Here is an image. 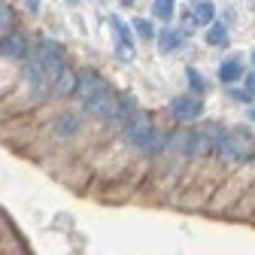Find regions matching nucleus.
<instances>
[{"label":"nucleus","mask_w":255,"mask_h":255,"mask_svg":"<svg viewBox=\"0 0 255 255\" xmlns=\"http://www.w3.org/2000/svg\"><path fill=\"white\" fill-rule=\"evenodd\" d=\"M27 9H34V12H37V9H40V0H27Z\"/></svg>","instance_id":"nucleus-23"},{"label":"nucleus","mask_w":255,"mask_h":255,"mask_svg":"<svg viewBox=\"0 0 255 255\" xmlns=\"http://www.w3.org/2000/svg\"><path fill=\"white\" fill-rule=\"evenodd\" d=\"M125 143L128 146H134V149H146L149 146V140H152V134H155V128H152V119L149 116H143V113H137L131 122L125 125Z\"/></svg>","instance_id":"nucleus-3"},{"label":"nucleus","mask_w":255,"mask_h":255,"mask_svg":"<svg viewBox=\"0 0 255 255\" xmlns=\"http://www.w3.org/2000/svg\"><path fill=\"white\" fill-rule=\"evenodd\" d=\"M228 94H231V98H234L237 104H252V101H255V98H252V94H249L246 88H231Z\"/></svg>","instance_id":"nucleus-21"},{"label":"nucleus","mask_w":255,"mask_h":255,"mask_svg":"<svg viewBox=\"0 0 255 255\" xmlns=\"http://www.w3.org/2000/svg\"><path fill=\"white\" fill-rule=\"evenodd\" d=\"M219 79L225 85H234L240 79H246V70H243V61L240 58H225L219 64Z\"/></svg>","instance_id":"nucleus-10"},{"label":"nucleus","mask_w":255,"mask_h":255,"mask_svg":"<svg viewBox=\"0 0 255 255\" xmlns=\"http://www.w3.org/2000/svg\"><path fill=\"white\" fill-rule=\"evenodd\" d=\"M249 119H252V122H255V104H252V107H249Z\"/></svg>","instance_id":"nucleus-24"},{"label":"nucleus","mask_w":255,"mask_h":255,"mask_svg":"<svg viewBox=\"0 0 255 255\" xmlns=\"http://www.w3.org/2000/svg\"><path fill=\"white\" fill-rule=\"evenodd\" d=\"M137 116V101L131 98V94H116V104H113V110H110V116L104 119L110 128H122L125 131V125L131 122Z\"/></svg>","instance_id":"nucleus-5"},{"label":"nucleus","mask_w":255,"mask_h":255,"mask_svg":"<svg viewBox=\"0 0 255 255\" xmlns=\"http://www.w3.org/2000/svg\"><path fill=\"white\" fill-rule=\"evenodd\" d=\"M167 143H170V137H167V134L155 131V134H152V140H149V146H146V152L158 155V152H164V149H167Z\"/></svg>","instance_id":"nucleus-17"},{"label":"nucleus","mask_w":255,"mask_h":255,"mask_svg":"<svg viewBox=\"0 0 255 255\" xmlns=\"http://www.w3.org/2000/svg\"><path fill=\"white\" fill-rule=\"evenodd\" d=\"M110 27H113V34H116V52L125 61H131L137 49H134V37H131V30H128V24L119 15H110Z\"/></svg>","instance_id":"nucleus-7"},{"label":"nucleus","mask_w":255,"mask_h":255,"mask_svg":"<svg viewBox=\"0 0 255 255\" xmlns=\"http://www.w3.org/2000/svg\"><path fill=\"white\" fill-rule=\"evenodd\" d=\"M243 88L252 94V98H255V70L252 73H246V79H243Z\"/></svg>","instance_id":"nucleus-22"},{"label":"nucleus","mask_w":255,"mask_h":255,"mask_svg":"<svg viewBox=\"0 0 255 255\" xmlns=\"http://www.w3.org/2000/svg\"><path fill=\"white\" fill-rule=\"evenodd\" d=\"M185 79H188V85L195 88L198 94H204V88H207V82H204V76L195 70V67H188V73H185Z\"/></svg>","instance_id":"nucleus-20"},{"label":"nucleus","mask_w":255,"mask_h":255,"mask_svg":"<svg viewBox=\"0 0 255 255\" xmlns=\"http://www.w3.org/2000/svg\"><path fill=\"white\" fill-rule=\"evenodd\" d=\"M170 113H173V119H179V122H195V119H201L204 104H201L198 98H191V94H185V98H173V101H170Z\"/></svg>","instance_id":"nucleus-8"},{"label":"nucleus","mask_w":255,"mask_h":255,"mask_svg":"<svg viewBox=\"0 0 255 255\" xmlns=\"http://www.w3.org/2000/svg\"><path fill=\"white\" fill-rule=\"evenodd\" d=\"M76 94L82 98L85 113L98 116V119H107L110 110H113V104H116V91H113L104 79H98L94 73H82V76H79V91H76Z\"/></svg>","instance_id":"nucleus-1"},{"label":"nucleus","mask_w":255,"mask_h":255,"mask_svg":"<svg viewBox=\"0 0 255 255\" xmlns=\"http://www.w3.org/2000/svg\"><path fill=\"white\" fill-rule=\"evenodd\" d=\"M37 52H40V58H43V64H46V70H49L52 82H58V79L64 76V70H67V61H64V49H61L58 43H52V40H43V43L37 46Z\"/></svg>","instance_id":"nucleus-4"},{"label":"nucleus","mask_w":255,"mask_h":255,"mask_svg":"<svg viewBox=\"0 0 255 255\" xmlns=\"http://www.w3.org/2000/svg\"><path fill=\"white\" fill-rule=\"evenodd\" d=\"M182 43H185V37L179 34V30H173V27H164L161 34H158V49H161L164 55H167V52L182 49Z\"/></svg>","instance_id":"nucleus-12"},{"label":"nucleus","mask_w":255,"mask_h":255,"mask_svg":"<svg viewBox=\"0 0 255 255\" xmlns=\"http://www.w3.org/2000/svg\"><path fill=\"white\" fill-rule=\"evenodd\" d=\"M216 152H219L222 161H228V164H240V161H246V155H249L246 140L243 137H231V134L216 140Z\"/></svg>","instance_id":"nucleus-6"},{"label":"nucleus","mask_w":255,"mask_h":255,"mask_svg":"<svg viewBox=\"0 0 255 255\" xmlns=\"http://www.w3.org/2000/svg\"><path fill=\"white\" fill-rule=\"evenodd\" d=\"M176 12V0H152V15L161 18V21H170Z\"/></svg>","instance_id":"nucleus-15"},{"label":"nucleus","mask_w":255,"mask_h":255,"mask_svg":"<svg viewBox=\"0 0 255 255\" xmlns=\"http://www.w3.org/2000/svg\"><path fill=\"white\" fill-rule=\"evenodd\" d=\"M24 79H27L30 91H34V98H46V91H49V88H55V82H52V76H49V70H46V64H43V58H40V52H37V49L27 55V70H24Z\"/></svg>","instance_id":"nucleus-2"},{"label":"nucleus","mask_w":255,"mask_h":255,"mask_svg":"<svg viewBox=\"0 0 255 255\" xmlns=\"http://www.w3.org/2000/svg\"><path fill=\"white\" fill-rule=\"evenodd\" d=\"M79 131V116L76 113H64L61 119H58V125H55V134L58 137H70V134H76Z\"/></svg>","instance_id":"nucleus-14"},{"label":"nucleus","mask_w":255,"mask_h":255,"mask_svg":"<svg viewBox=\"0 0 255 255\" xmlns=\"http://www.w3.org/2000/svg\"><path fill=\"white\" fill-rule=\"evenodd\" d=\"M9 27H12V9L9 3L0 0V34H9Z\"/></svg>","instance_id":"nucleus-18"},{"label":"nucleus","mask_w":255,"mask_h":255,"mask_svg":"<svg viewBox=\"0 0 255 255\" xmlns=\"http://www.w3.org/2000/svg\"><path fill=\"white\" fill-rule=\"evenodd\" d=\"M252 161H255V155H252Z\"/></svg>","instance_id":"nucleus-27"},{"label":"nucleus","mask_w":255,"mask_h":255,"mask_svg":"<svg viewBox=\"0 0 255 255\" xmlns=\"http://www.w3.org/2000/svg\"><path fill=\"white\" fill-rule=\"evenodd\" d=\"M79 91V76L73 70H64V76L55 82V98H70Z\"/></svg>","instance_id":"nucleus-13"},{"label":"nucleus","mask_w":255,"mask_h":255,"mask_svg":"<svg viewBox=\"0 0 255 255\" xmlns=\"http://www.w3.org/2000/svg\"><path fill=\"white\" fill-rule=\"evenodd\" d=\"M134 34L143 37V40H152V37H155V30H152V24H149L146 18H134Z\"/></svg>","instance_id":"nucleus-19"},{"label":"nucleus","mask_w":255,"mask_h":255,"mask_svg":"<svg viewBox=\"0 0 255 255\" xmlns=\"http://www.w3.org/2000/svg\"><path fill=\"white\" fill-rule=\"evenodd\" d=\"M188 18L195 24H216V9H213L210 0H195L188 9Z\"/></svg>","instance_id":"nucleus-11"},{"label":"nucleus","mask_w":255,"mask_h":255,"mask_svg":"<svg viewBox=\"0 0 255 255\" xmlns=\"http://www.w3.org/2000/svg\"><path fill=\"white\" fill-rule=\"evenodd\" d=\"M0 55H3V58H12V61L27 58L30 49H27L24 34H18V30H9V34H3V37H0Z\"/></svg>","instance_id":"nucleus-9"},{"label":"nucleus","mask_w":255,"mask_h":255,"mask_svg":"<svg viewBox=\"0 0 255 255\" xmlns=\"http://www.w3.org/2000/svg\"><path fill=\"white\" fill-rule=\"evenodd\" d=\"M252 64H255V52H252Z\"/></svg>","instance_id":"nucleus-26"},{"label":"nucleus","mask_w":255,"mask_h":255,"mask_svg":"<svg viewBox=\"0 0 255 255\" xmlns=\"http://www.w3.org/2000/svg\"><path fill=\"white\" fill-rule=\"evenodd\" d=\"M67 3H70V6H76V3H79V0H67Z\"/></svg>","instance_id":"nucleus-25"},{"label":"nucleus","mask_w":255,"mask_h":255,"mask_svg":"<svg viewBox=\"0 0 255 255\" xmlns=\"http://www.w3.org/2000/svg\"><path fill=\"white\" fill-rule=\"evenodd\" d=\"M207 43H210V46H228V27L222 24V21L210 24V30H207Z\"/></svg>","instance_id":"nucleus-16"}]
</instances>
